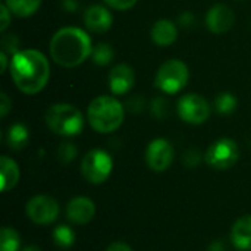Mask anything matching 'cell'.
<instances>
[{
    "label": "cell",
    "instance_id": "1",
    "mask_svg": "<svg viewBox=\"0 0 251 251\" xmlns=\"http://www.w3.org/2000/svg\"><path fill=\"white\" fill-rule=\"evenodd\" d=\"M10 76L24 94H37L49 81V60L38 50H19L10 59Z\"/></svg>",
    "mask_w": 251,
    "mask_h": 251
},
{
    "label": "cell",
    "instance_id": "2",
    "mask_svg": "<svg viewBox=\"0 0 251 251\" xmlns=\"http://www.w3.org/2000/svg\"><path fill=\"white\" fill-rule=\"evenodd\" d=\"M93 53L90 35L81 28L66 26L54 32L50 41L51 59L63 68H75Z\"/></svg>",
    "mask_w": 251,
    "mask_h": 251
},
{
    "label": "cell",
    "instance_id": "3",
    "mask_svg": "<svg viewBox=\"0 0 251 251\" xmlns=\"http://www.w3.org/2000/svg\"><path fill=\"white\" fill-rule=\"evenodd\" d=\"M87 118L94 131L100 134H110L121 128L125 118V110L115 97L99 96L88 104Z\"/></svg>",
    "mask_w": 251,
    "mask_h": 251
},
{
    "label": "cell",
    "instance_id": "4",
    "mask_svg": "<svg viewBox=\"0 0 251 251\" xmlns=\"http://www.w3.org/2000/svg\"><path fill=\"white\" fill-rule=\"evenodd\" d=\"M46 124L51 132L62 137L78 135L84 128V116L78 107L69 103L51 104L46 112Z\"/></svg>",
    "mask_w": 251,
    "mask_h": 251
},
{
    "label": "cell",
    "instance_id": "5",
    "mask_svg": "<svg viewBox=\"0 0 251 251\" xmlns=\"http://www.w3.org/2000/svg\"><path fill=\"white\" fill-rule=\"evenodd\" d=\"M188 66L178 59H171L162 63L157 69L154 76V85L165 94H176L188 84Z\"/></svg>",
    "mask_w": 251,
    "mask_h": 251
},
{
    "label": "cell",
    "instance_id": "6",
    "mask_svg": "<svg viewBox=\"0 0 251 251\" xmlns=\"http://www.w3.org/2000/svg\"><path fill=\"white\" fill-rule=\"evenodd\" d=\"M113 171V160L109 153L100 149L90 150L81 162V174L90 184H103Z\"/></svg>",
    "mask_w": 251,
    "mask_h": 251
},
{
    "label": "cell",
    "instance_id": "7",
    "mask_svg": "<svg viewBox=\"0 0 251 251\" xmlns=\"http://www.w3.org/2000/svg\"><path fill=\"white\" fill-rule=\"evenodd\" d=\"M240 157L238 144L231 138L216 140L206 151V162L209 166L218 171H226L232 168Z\"/></svg>",
    "mask_w": 251,
    "mask_h": 251
},
{
    "label": "cell",
    "instance_id": "8",
    "mask_svg": "<svg viewBox=\"0 0 251 251\" xmlns=\"http://www.w3.org/2000/svg\"><path fill=\"white\" fill-rule=\"evenodd\" d=\"M176 109H178L179 118L184 122L191 124V125H200V124L206 122L210 116L209 101L196 93L182 96L178 101Z\"/></svg>",
    "mask_w": 251,
    "mask_h": 251
},
{
    "label": "cell",
    "instance_id": "9",
    "mask_svg": "<svg viewBox=\"0 0 251 251\" xmlns=\"http://www.w3.org/2000/svg\"><path fill=\"white\" fill-rule=\"evenodd\" d=\"M26 216L37 225L53 224L59 216V203L47 194L35 196L26 203Z\"/></svg>",
    "mask_w": 251,
    "mask_h": 251
},
{
    "label": "cell",
    "instance_id": "10",
    "mask_svg": "<svg viewBox=\"0 0 251 251\" xmlns=\"http://www.w3.org/2000/svg\"><path fill=\"white\" fill-rule=\"evenodd\" d=\"M175 150L174 146L165 138L153 140L146 150V162L154 172H165L174 162Z\"/></svg>",
    "mask_w": 251,
    "mask_h": 251
},
{
    "label": "cell",
    "instance_id": "11",
    "mask_svg": "<svg viewBox=\"0 0 251 251\" xmlns=\"http://www.w3.org/2000/svg\"><path fill=\"white\" fill-rule=\"evenodd\" d=\"M135 84V74L131 66L119 63L109 72V88L115 96L126 94Z\"/></svg>",
    "mask_w": 251,
    "mask_h": 251
},
{
    "label": "cell",
    "instance_id": "12",
    "mask_svg": "<svg viewBox=\"0 0 251 251\" xmlns=\"http://www.w3.org/2000/svg\"><path fill=\"white\" fill-rule=\"evenodd\" d=\"M96 204L87 197H75L66 206V218L75 225H85L93 221Z\"/></svg>",
    "mask_w": 251,
    "mask_h": 251
},
{
    "label": "cell",
    "instance_id": "13",
    "mask_svg": "<svg viewBox=\"0 0 251 251\" xmlns=\"http://www.w3.org/2000/svg\"><path fill=\"white\" fill-rule=\"evenodd\" d=\"M235 16L226 4L213 6L206 15V25L213 34H224L234 25Z\"/></svg>",
    "mask_w": 251,
    "mask_h": 251
},
{
    "label": "cell",
    "instance_id": "14",
    "mask_svg": "<svg viewBox=\"0 0 251 251\" xmlns=\"http://www.w3.org/2000/svg\"><path fill=\"white\" fill-rule=\"evenodd\" d=\"M84 22H85V26L91 32L103 34L112 26L113 18H112V13L109 12V9H106L104 6L93 4V6L87 7V10L84 13Z\"/></svg>",
    "mask_w": 251,
    "mask_h": 251
},
{
    "label": "cell",
    "instance_id": "15",
    "mask_svg": "<svg viewBox=\"0 0 251 251\" xmlns=\"http://www.w3.org/2000/svg\"><path fill=\"white\" fill-rule=\"evenodd\" d=\"M176 38H178L176 25L169 19H159L151 28V40L160 47H168L174 44Z\"/></svg>",
    "mask_w": 251,
    "mask_h": 251
},
{
    "label": "cell",
    "instance_id": "16",
    "mask_svg": "<svg viewBox=\"0 0 251 251\" xmlns=\"http://www.w3.org/2000/svg\"><path fill=\"white\" fill-rule=\"evenodd\" d=\"M231 241L240 250H251V215L241 216L231 229Z\"/></svg>",
    "mask_w": 251,
    "mask_h": 251
},
{
    "label": "cell",
    "instance_id": "17",
    "mask_svg": "<svg viewBox=\"0 0 251 251\" xmlns=\"http://www.w3.org/2000/svg\"><path fill=\"white\" fill-rule=\"evenodd\" d=\"M19 176H21V172H19L16 162L7 156H1L0 157V178H1L0 190L6 193L15 188L16 184L19 182Z\"/></svg>",
    "mask_w": 251,
    "mask_h": 251
},
{
    "label": "cell",
    "instance_id": "18",
    "mask_svg": "<svg viewBox=\"0 0 251 251\" xmlns=\"http://www.w3.org/2000/svg\"><path fill=\"white\" fill-rule=\"evenodd\" d=\"M29 141V131L24 124H13L9 126L6 134V143L12 150H22Z\"/></svg>",
    "mask_w": 251,
    "mask_h": 251
},
{
    "label": "cell",
    "instance_id": "19",
    "mask_svg": "<svg viewBox=\"0 0 251 251\" xmlns=\"http://www.w3.org/2000/svg\"><path fill=\"white\" fill-rule=\"evenodd\" d=\"M41 4V0H6V6L10 12L19 18H26L34 15Z\"/></svg>",
    "mask_w": 251,
    "mask_h": 251
},
{
    "label": "cell",
    "instance_id": "20",
    "mask_svg": "<svg viewBox=\"0 0 251 251\" xmlns=\"http://www.w3.org/2000/svg\"><path fill=\"white\" fill-rule=\"evenodd\" d=\"M21 237L13 228H1L0 234V251H19Z\"/></svg>",
    "mask_w": 251,
    "mask_h": 251
},
{
    "label": "cell",
    "instance_id": "21",
    "mask_svg": "<svg viewBox=\"0 0 251 251\" xmlns=\"http://www.w3.org/2000/svg\"><path fill=\"white\" fill-rule=\"evenodd\" d=\"M53 241L60 249H69L75 243V232L66 225H59L53 229Z\"/></svg>",
    "mask_w": 251,
    "mask_h": 251
},
{
    "label": "cell",
    "instance_id": "22",
    "mask_svg": "<svg viewBox=\"0 0 251 251\" xmlns=\"http://www.w3.org/2000/svg\"><path fill=\"white\" fill-rule=\"evenodd\" d=\"M91 59L99 66L109 65L112 62V59H113V49H112V46L107 44V43H99V44H96L93 47Z\"/></svg>",
    "mask_w": 251,
    "mask_h": 251
},
{
    "label": "cell",
    "instance_id": "23",
    "mask_svg": "<svg viewBox=\"0 0 251 251\" xmlns=\"http://www.w3.org/2000/svg\"><path fill=\"white\" fill-rule=\"evenodd\" d=\"M237 97L229 93H221L216 99H215V109L221 113V115H229L237 109Z\"/></svg>",
    "mask_w": 251,
    "mask_h": 251
},
{
    "label": "cell",
    "instance_id": "24",
    "mask_svg": "<svg viewBox=\"0 0 251 251\" xmlns=\"http://www.w3.org/2000/svg\"><path fill=\"white\" fill-rule=\"evenodd\" d=\"M76 153L78 151H76V147L74 144L63 143L57 149V159H59V162H62V163L66 165V163H71L76 157Z\"/></svg>",
    "mask_w": 251,
    "mask_h": 251
},
{
    "label": "cell",
    "instance_id": "25",
    "mask_svg": "<svg viewBox=\"0 0 251 251\" xmlns=\"http://www.w3.org/2000/svg\"><path fill=\"white\" fill-rule=\"evenodd\" d=\"M168 112H169V104L165 99L162 97H156L153 101H151V113L157 118V119H162L165 116H168Z\"/></svg>",
    "mask_w": 251,
    "mask_h": 251
},
{
    "label": "cell",
    "instance_id": "26",
    "mask_svg": "<svg viewBox=\"0 0 251 251\" xmlns=\"http://www.w3.org/2000/svg\"><path fill=\"white\" fill-rule=\"evenodd\" d=\"M106 4H109L110 7L113 9H118V10H128L131 9L138 0H103Z\"/></svg>",
    "mask_w": 251,
    "mask_h": 251
},
{
    "label": "cell",
    "instance_id": "27",
    "mask_svg": "<svg viewBox=\"0 0 251 251\" xmlns=\"http://www.w3.org/2000/svg\"><path fill=\"white\" fill-rule=\"evenodd\" d=\"M10 9L6 6V4H1L0 6V16H1V22H0V31H4L9 24H10Z\"/></svg>",
    "mask_w": 251,
    "mask_h": 251
},
{
    "label": "cell",
    "instance_id": "28",
    "mask_svg": "<svg viewBox=\"0 0 251 251\" xmlns=\"http://www.w3.org/2000/svg\"><path fill=\"white\" fill-rule=\"evenodd\" d=\"M1 100H0V116L4 118L9 110H10V106H12V101L9 100V97L6 96V93H1Z\"/></svg>",
    "mask_w": 251,
    "mask_h": 251
},
{
    "label": "cell",
    "instance_id": "29",
    "mask_svg": "<svg viewBox=\"0 0 251 251\" xmlns=\"http://www.w3.org/2000/svg\"><path fill=\"white\" fill-rule=\"evenodd\" d=\"M106 251H132V249H131L128 244L122 243V241H115V243H112V244L107 247V250Z\"/></svg>",
    "mask_w": 251,
    "mask_h": 251
},
{
    "label": "cell",
    "instance_id": "30",
    "mask_svg": "<svg viewBox=\"0 0 251 251\" xmlns=\"http://www.w3.org/2000/svg\"><path fill=\"white\" fill-rule=\"evenodd\" d=\"M179 24L182 26H190L191 24H194V16L191 12H185L179 16Z\"/></svg>",
    "mask_w": 251,
    "mask_h": 251
},
{
    "label": "cell",
    "instance_id": "31",
    "mask_svg": "<svg viewBox=\"0 0 251 251\" xmlns=\"http://www.w3.org/2000/svg\"><path fill=\"white\" fill-rule=\"evenodd\" d=\"M209 251H225V246H224L221 241H215V243L210 246Z\"/></svg>",
    "mask_w": 251,
    "mask_h": 251
},
{
    "label": "cell",
    "instance_id": "32",
    "mask_svg": "<svg viewBox=\"0 0 251 251\" xmlns=\"http://www.w3.org/2000/svg\"><path fill=\"white\" fill-rule=\"evenodd\" d=\"M0 60H1V72L6 71V66H7V56H6V51H1L0 53Z\"/></svg>",
    "mask_w": 251,
    "mask_h": 251
},
{
    "label": "cell",
    "instance_id": "33",
    "mask_svg": "<svg viewBox=\"0 0 251 251\" xmlns=\"http://www.w3.org/2000/svg\"><path fill=\"white\" fill-rule=\"evenodd\" d=\"M22 251H41L37 246H28V247H25Z\"/></svg>",
    "mask_w": 251,
    "mask_h": 251
}]
</instances>
